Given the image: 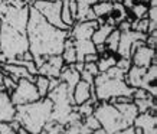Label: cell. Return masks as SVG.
Listing matches in <instances>:
<instances>
[{"mask_svg": "<svg viewBox=\"0 0 157 134\" xmlns=\"http://www.w3.org/2000/svg\"><path fill=\"white\" fill-rule=\"evenodd\" d=\"M130 12H131V16L133 19L131 20H140L147 16V10H148V5L144 3V2H136L128 7Z\"/></svg>", "mask_w": 157, "mask_h": 134, "instance_id": "27", "label": "cell"}, {"mask_svg": "<svg viewBox=\"0 0 157 134\" xmlns=\"http://www.w3.org/2000/svg\"><path fill=\"white\" fill-rule=\"evenodd\" d=\"M16 117V105L6 91H0V123H10Z\"/></svg>", "mask_w": 157, "mask_h": 134, "instance_id": "14", "label": "cell"}, {"mask_svg": "<svg viewBox=\"0 0 157 134\" xmlns=\"http://www.w3.org/2000/svg\"><path fill=\"white\" fill-rule=\"evenodd\" d=\"M68 36L69 30H61L52 26L35 7L29 6L26 38L29 43V52L33 56L36 68L40 67L46 58L61 55Z\"/></svg>", "mask_w": 157, "mask_h": 134, "instance_id": "1", "label": "cell"}, {"mask_svg": "<svg viewBox=\"0 0 157 134\" xmlns=\"http://www.w3.org/2000/svg\"><path fill=\"white\" fill-rule=\"evenodd\" d=\"M0 53H2V51H0Z\"/></svg>", "mask_w": 157, "mask_h": 134, "instance_id": "44", "label": "cell"}, {"mask_svg": "<svg viewBox=\"0 0 157 134\" xmlns=\"http://www.w3.org/2000/svg\"><path fill=\"white\" fill-rule=\"evenodd\" d=\"M29 6L30 5L16 7V6L9 5L6 13L0 19V22L12 26L20 33H26V26H28V19H29Z\"/></svg>", "mask_w": 157, "mask_h": 134, "instance_id": "8", "label": "cell"}, {"mask_svg": "<svg viewBox=\"0 0 157 134\" xmlns=\"http://www.w3.org/2000/svg\"><path fill=\"white\" fill-rule=\"evenodd\" d=\"M19 59H22V61H33V56H32V53L29 52V51H26L25 53H22L20 56H17Z\"/></svg>", "mask_w": 157, "mask_h": 134, "instance_id": "36", "label": "cell"}, {"mask_svg": "<svg viewBox=\"0 0 157 134\" xmlns=\"http://www.w3.org/2000/svg\"><path fill=\"white\" fill-rule=\"evenodd\" d=\"M82 125H84L86 130H90V131H95V130H98L101 127L94 114H91V115H88V117H85V118H82Z\"/></svg>", "mask_w": 157, "mask_h": 134, "instance_id": "30", "label": "cell"}, {"mask_svg": "<svg viewBox=\"0 0 157 134\" xmlns=\"http://www.w3.org/2000/svg\"><path fill=\"white\" fill-rule=\"evenodd\" d=\"M2 69L5 74H7L13 81H19V79H29V81L35 82V78L36 75H30L28 72V69L23 67H20V65H14V63H3L2 65Z\"/></svg>", "mask_w": 157, "mask_h": 134, "instance_id": "17", "label": "cell"}, {"mask_svg": "<svg viewBox=\"0 0 157 134\" xmlns=\"http://www.w3.org/2000/svg\"><path fill=\"white\" fill-rule=\"evenodd\" d=\"M92 114L95 115V118L101 127L107 131V134H115L130 127L121 113L117 110V107L111 102H98Z\"/></svg>", "mask_w": 157, "mask_h": 134, "instance_id": "5", "label": "cell"}, {"mask_svg": "<svg viewBox=\"0 0 157 134\" xmlns=\"http://www.w3.org/2000/svg\"><path fill=\"white\" fill-rule=\"evenodd\" d=\"M14 133H16V134H29V133H28V130H26V128H23L22 125H20V127H19V128H17V130H16Z\"/></svg>", "mask_w": 157, "mask_h": 134, "instance_id": "39", "label": "cell"}, {"mask_svg": "<svg viewBox=\"0 0 157 134\" xmlns=\"http://www.w3.org/2000/svg\"><path fill=\"white\" fill-rule=\"evenodd\" d=\"M92 12H94L97 19H105L113 12V2H109V0H107V2H97L95 5L92 6Z\"/></svg>", "mask_w": 157, "mask_h": 134, "instance_id": "25", "label": "cell"}, {"mask_svg": "<svg viewBox=\"0 0 157 134\" xmlns=\"http://www.w3.org/2000/svg\"><path fill=\"white\" fill-rule=\"evenodd\" d=\"M130 59H131V65L147 69L150 65L157 63L156 62V49L148 48V46H146V43H144V45L134 49V52L131 53Z\"/></svg>", "mask_w": 157, "mask_h": 134, "instance_id": "9", "label": "cell"}, {"mask_svg": "<svg viewBox=\"0 0 157 134\" xmlns=\"http://www.w3.org/2000/svg\"><path fill=\"white\" fill-rule=\"evenodd\" d=\"M92 92H94L92 85H90L88 82L79 79L78 84L72 90V102H74V105H81V104L86 102L91 98Z\"/></svg>", "mask_w": 157, "mask_h": 134, "instance_id": "16", "label": "cell"}, {"mask_svg": "<svg viewBox=\"0 0 157 134\" xmlns=\"http://www.w3.org/2000/svg\"><path fill=\"white\" fill-rule=\"evenodd\" d=\"M113 19H114L115 25H118L120 22L128 19V12H127V7L121 3V0H117V2H113V12L109 14Z\"/></svg>", "mask_w": 157, "mask_h": 134, "instance_id": "26", "label": "cell"}, {"mask_svg": "<svg viewBox=\"0 0 157 134\" xmlns=\"http://www.w3.org/2000/svg\"><path fill=\"white\" fill-rule=\"evenodd\" d=\"M3 77H5V72L0 67V91H5V88H3Z\"/></svg>", "mask_w": 157, "mask_h": 134, "instance_id": "38", "label": "cell"}, {"mask_svg": "<svg viewBox=\"0 0 157 134\" xmlns=\"http://www.w3.org/2000/svg\"><path fill=\"white\" fill-rule=\"evenodd\" d=\"M115 29V26H113V25H108V23H102V25H98V28L95 29V32L92 33V36H91V40H92V43L94 45H104L105 40H107V38L109 36V33L113 32Z\"/></svg>", "mask_w": 157, "mask_h": 134, "instance_id": "22", "label": "cell"}, {"mask_svg": "<svg viewBox=\"0 0 157 134\" xmlns=\"http://www.w3.org/2000/svg\"><path fill=\"white\" fill-rule=\"evenodd\" d=\"M115 67L118 68V69H121V71L125 74V72L130 69V67H131V59H130V58H118Z\"/></svg>", "mask_w": 157, "mask_h": 134, "instance_id": "32", "label": "cell"}, {"mask_svg": "<svg viewBox=\"0 0 157 134\" xmlns=\"http://www.w3.org/2000/svg\"><path fill=\"white\" fill-rule=\"evenodd\" d=\"M98 28L97 20H91V22H75L69 29V38L72 40H86L91 39L92 33L95 32Z\"/></svg>", "mask_w": 157, "mask_h": 134, "instance_id": "13", "label": "cell"}, {"mask_svg": "<svg viewBox=\"0 0 157 134\" xmlns=\"http://www.w3.org/2000/svg\"><path fill=\"white\" fill-rule=\"evenodd\" d=\"M98 0H76V16L75 22H91L97 20L95 14L92 12V6Z\"/></svg>", "mask_w": 157, "mask_h": 134, "instance_id": "15", "label": "cell"}, {"mask_svg": "<svg viewBox=\"0 0 157 134\" xmlns=\"http://www.w3.org/2000/svg\"><path fill=\"white\" fill-rule=\"evenodd\" d=\"M6 61H7V59H6V56L3 55V53H0V67H2L3 63H6Z\"/></svg>", "mask_w": 157, "mask_h": 134, "instance_id": "41", "label": "cell"}, {"mask_svg": "<svg viewBox=\"0 0 157 134\" xmlns=\"http://www.w3.org/2000/svg\"><path fill=\"white\" fill-rule=\"evenodd\" d=\"M109 2H117V0H109Z\"/></svg>", "mask_w": 157, "mask_h": 134, "instance_id": "43", "label": "cell"}, {"mask_svg": "<svg viewBox=\"0 0 157 134\" xmlns=\"http://www.w3.org/2000/svg\"><path fill=\"white\" fill-rule=\"evenodd\" d=\"M79 75H81V79H82V81L88 82L90 85H94V77L91 75L90 72H86V71H84V69H82V71H81V74H79Z\"/></svg>", "mask_w": 157, "mask_h": 134, "instance_id": "34", "label": "cell"}, {"mask_svg": "<svg viewBox=\"0 0 157 134\" xmlns=\"http://www.w3.org/2000/svg\"><path fill=\"white\" fill-rule=\"evenodd\" d=\"M144 74H146V69L144 68H138L131 65L130 69L125 72V77H124V81L125 84L130 86V88H141L143 86V79H144Z\"/></svg>", "mask_w": 157, "mask_h": 134, "instance_id": "18", "label": "cell"}, {"mask_svg": "<svg viewBox=\"0 0 157 134\" xmlns=\"http://www.w3.org/2000/svg\"><path fill=\"white\" fill-rule=\"evenodd\" d=\"M61 56L63 59L65 65H72V63L76 62V52H75V48H74V42H72V39L69 36H68V39L63 43V51H62Z\"/></svg>", "mask_w": 157, "mask_h": 134, "instance_id": "24", "label": "cell"}, {"mask_svg": "<svg viewBox=\"0 0 157 134\" xmlns=\"http://www.w3.org/2000/svg\"><path fill=\"white\" fill-rule=\"evenodd\" d=\"M30 6L38 10L39 13L45 17V20L48 23H51L52 26L61 29V30H69L61 19V9H62L61 0H56V2H32Z\"/></svg>", "mask_w": 157, "mask_h": 134, "instance_id": "6", "label": "cell"}, {"mask_svg": "<svg viewBox=\"0 0 157 134\" xmlns=\"http://www.w3.org/2000/svg\"><path fill=\"white\" fill-rule=\"evenodd\" d=\"M16 84H17V82L13 81V79H12L7 74H5V77H3V88H5V91L7 92L9 95L13 92L14 88H16Z\"/></svg>", "mask_w": 157, "mask_h": 134, "instance_id": "31", "label": "cell"}, {"mask_svg": "<svg viewBox=\"0 0 157 134\" xmlns=\"http://www.w3.org/2000/svg\"><path fill=\"white\" fill-rule=\"evenodd\" d=\"M0 51L6 59H13L29 51L26 33H20L9 25L0 22Z\"/></svg>", "mask_w": 157, "mask_h": 134, "instance_id": "4", "label": "cell"}, {"mask_svg": "<svg viewBox=\"0 0 157 134\" xmlns=\"http://www.w3.org/2000/svg\"><path fill=\"white\" fill-rule=\"evenodd\" d=\"M117 107V110L121 113V115L124 117V120L128 123V125L131 127L136 120V117L138 115L137 107L134 105L133 101H128V102H118V104H114Z\"/></svg>", "mask_w": 157, "mask_h": 134, "instance_id": "21", "label": "cell"}, {"mask_svg": "<svg viewBox=\"0 0 157 134\" xmlns=\"http://www.w3.org/2000/svg\"><path fill=\"white\" fill-rule=\"evenodd\" d=\"M147 35L138 33L134 30L128 32H120V42L118 49H117V55L118 58H130L131 56V46L136 40H146Z\"/></svg>", "mask_w": 157, "mask_h": 134, "instance_id": "10", "label": "cell"}, {"mask_svg": "<svg viewBox=\"0 0 157 134\" xmlns=\"http://www.w3.org/2000/svg\"><path fill=\"white\" fill-rule=\"evenodd\" d=\"M79 79H81V75H79V72L76 71L75 68L72 67V65H63L61 74H59V81L63 82L68 86V90H69L71 94H72L74 86L78 84Z\"/></svg>", "mask_w": 157, "mask_h": 134, "instance_id": "19", "label": "cell"}, {"mask_svg": "<svg viewBox=\"0 0 157 134\" xmlns=\"http://www.w3.org/2000/svg\"><path fill=\"white\" fill-rule=\"evenodd\" d=\"M35 86L38 90V94L40 98H46L49 94V78L43 77V75H36L35 78Z\"/></svg>", "mask_w": 157, "mask_h": 134, "instance_id": "29", "label": "cell"}, {"mask_svg": "<svg viewBox=\"0 0 157 134\" xmlns=\"http://www.w3.org/2000/svg\"><path fill=\"white\" fill-rule=\"evenodd\" d=\"M98 61V53H91L84 58V62H97Z\"/></svg>", "mask_w": 157, "mask_h": 134, "instance_id": "35", "label": "cell"}, {"mask_svg": "<svg viewBox=\"0 0 157 134\" xmlns=\"http://www.w3.org/2000/svg\"><path fill=\"white\" fill-rule=\"evenodd\" d=\"M74 42V48L76 52V62H84V58L91 53H97L95 45L92 43L91 39L86 40H72Z\"/></svg>", "mask_w": 157, "mask_h": 134, "instance_id": "20", "label": "cell"}, {"mask_svg": "<svg viewBox=\"0 0 157 134\" xmlns=\"http://www.w3.org/2000/svg\"><path fill=\"white\" fill-rule=\"evenodd\" d=\"M92 90L98 102H108L117 97H131L134 92V90L130 88L124 79L109 78L105 72H100L94 78Z\"/></svg>", "mask_w": 157, "mask_h": 134, "instance_id": "3", "label": "cell"}, {"mask_svg": "<svg viewBox=\"0 0 157 134\" xmlns=\"http://www.w3.org/2000/svg\"><path fill=\"white\" fill-rule=\"evenodd\" d=\"M63 59L61 55H55V56H49L45 59V62L38 68V75H43L46 78H59L62 68H63Z\"/></svg>", "mask_w": 157, "mask_h": 134, "instance_id": "12", "label": "cell"}, {"mask_svg": "<svg viewBox=\"0 0 157 134\" xmlns=\"http://www.w3.org/2000/svg\"><path fill=\"white\" fill-rule=\"evenodd\" d=\"M136 2H144V3H147L148 0H121V3H123L125 7H130V6L133 5V3H136Z\"/></svg>", "mask_w": 157, "mask_h": 134, "instance_id": "37", "label": "cell"}, {"mask_svg": "<svg viewBox=\"0 0 157 134\" xmlns=\"http://www.w3.org/2000/svg\"><path fill=\"white\" fill-rule=\"evenodd\" d=\"M84 71L90 72L92 77L95 78L98 74H100V71H98V67H97V62H84Z\"/></svg>", "mask_w": 157, "mask_h": 134, "instance_id": "33", "label": "cell"}, {"mask_svg": "<svg viewBox=\"0 0 157 134\" xmlns=\"http://www.w3.org/2000/svg\"><path fill=\"white\" fill-rule=\"evenodd\" d=\"M92 134H107V131H105L102 127H100L98 130H95V131H92Z\"/></svg>", "mask_w": 157, "mask_h": 134, "instance_id": "40", "label": "cell"}, {"mask_svg": "<svg viewBox=\"0 0 157 134\" xmlns=\"http://www.w3.org/2000/svg\"><path fill=\"white\" fill-rule=\"evenodd\" d=\"M32 2H56V0H32Z\"/></svg>", "mask_w": 157, "mask_h": 134, "instance_id": "42", "label": "cell"}, {"mask_svg": "<svg viewBox=\"0 0 157 134\" xmlns=\"http://www.w3.org/2000/svg\"><path fill=\"white\" fill-rule=\"evenodd\" d=\"M52 101L48 97L26 105H19L16 107L14 120L28 130L29 134H40L43 127L52 120Z\"/></svg>", "mask_w": 157, "mask_h": 134, "instance_id": "2", "label": "cell"}, {"mask_svg": "<svg viewBox=\"0 0 157 134\" xmlns=\"http://www.w3.org/2000/svg\"><path fill=\"white\" fill-rule=\"evenodd\" d=\"M117 59H118V56H117L115 53H111V52H104L102 55H98V61H97L98 71L105 72V71H108L109 68L115 67Z\"/></svg>", "mask_w": 157, "mask_h": 134, "instance_id": "23", "label": "cell"}, {"mask_svg": "<svg viewBox=\"0 0 157 134\" xmlns=\"http://www.w3.org/2000/svg\"><path fill=\"white\" fill-rule=\"evenodd\" d=\"M136 134H157V118L153 113H143L136 117L133 123Z\"/></svg>", "mask_w": 157, "mask_h": 134, "instance_id": "11", "label": "cell"}, {"mask_svg": "<svg viewBox=\"0 0 157 134\" xmlns=\"http://www.w3.org/2000/svg\"><path fill=\"white\" fill-rule=\"evenodd\" d=\"M10 98H12V101H13V104L16 107L26 105V104L40 100L35 84L32 81H29V79H19L17 84H16V88L10 94Z\"/></svg>", "mask_w": 157, "mask_h": 134, "instance_id": "7", "label": "cell"}, {"mask_svg": "<svg viewBox=\"0 0 157 134\" xmlns=\"http://www.w3.org/2000/svg\"><path fill=\"white\" fill-rule=\"evenodd\" d=\"M118 42H120V30L115 28L114 30L109 33V36L107 38V40H105V43H104L105 51H107V52H111V53H115V55H117Z\"/></svg>", "mask_w": 157, "mask_h": 134, "instance_id": "28", "label": "cell"}]
</instances>
